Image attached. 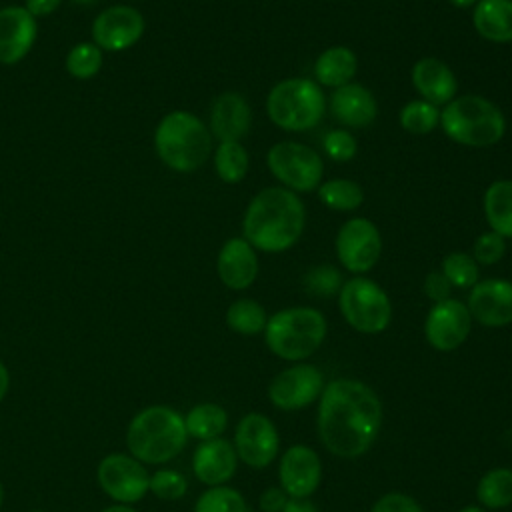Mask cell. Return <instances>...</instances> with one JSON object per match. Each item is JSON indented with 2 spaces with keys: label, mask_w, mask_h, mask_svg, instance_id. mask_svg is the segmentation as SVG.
<instances>
[{
  "label": "cell",
  "mask_w": 512,
  "mask_h": 512,
  "mask_svg": "<svg viewBox=\"0 0 512 512\" xmlns=\"http://www.w3.org/2000/svg\"><path fill=\"white\" fill-rule=\"evenodd\" d=\"M304 224L306 208L298 194L284 186H268L250 200L242 220V238L256 250L278 254L300 240Z\"/></svg>",
  "instance_id": "obj_2"
},
{
  "label": "cell",
  "mask_w": 512,
  "mask_h": 512,
  "mask_svg": "<svg viewBox=\"0 0 512 512\" xmlns=\"http://www.w3.org/2000/svg\"><path fill=\"white\" fill-rule=\"evenodd\" d=\"M192 468L200 482L222 486L236 472V450L228 440H204L192 456Z\"/></svg>",
  "instance_id": "obj_23"
},
{
  "label": "cell",
  "mask_w": 512,
  "mask_h": 512,
  "mask_svg": "<svg viewBox=\"0 0 512 512\" xmlns=\"http://www.w3.org/2000/svg\"><path fill=\"white\" fill-rule=\"evenodd\" d=\"M470 328L472 316L466 304L454 298L436 302L424 320V336L440 352L456 350L468 338Z\"/></svg>",
  "instance_id": "obj_12"
},
{
  "label": "cell",
  "mask_w": 512,
  "mask_h": 512,
  "mask_svg": "<svg viewBox=\"0 0 512 512\" xmlns=\"http://www.w3.org/2000/svg\"><path fill=\"white\" fill-rule=\"evenodd\" d=\"M326 318L310 306L284 308L272 314L264 328V340L278 358L298 362L312 356L326 338Z\"/></svg>",
  "instance_id": "obj_6"
},
{
  "label": "cell",
  "mask_w": 512,
  "mask_h": 512,
  "mask_svg": "<svg viewBox=\"0 0 512 512\" xmlns=\"http://www.w3.org/2000/svg\"><path fill=\"white\" fill-rule=\"evenodd\" d=\"M184 424H186L188 436H194L198 440H214V438H220V434L226 430L228 414L222 406L204 402L194 406L186 414Z\"/></svg>",
  "instance_id": "obj_27"
},
{
  "label": "cell",
  "mask_w": 512,
  "mask_h": 512,
  "mask_svg": "<svg viewBox=\"0 0 512 512\" xmlns=\"http://www.w3.org/2000/svg\"><path fill=\"white\" fill-rule=\"evenodd\" d=\"M282 512H316V506L306 502L304 498H292L286 502Z\"/></svg>",
  "instance_id": "obj_44"
},
{
  "label": "cell",
  "mask_w": 512,
  "mask_h": 512,
  "mask_svg": "<svg viewBox=\"0 0 512 512\" xmlns=\"http://www.w3.org/2000/svg\"><path fill=\"white\" fill-rule=\"evenodd\" d=\"M252 124V110L238 92L220 94L210 110V134L220 142H240Z\"/></svg>",
  "instance_id": "obj_21"
},
{
  "label": "cell",
  "mask_w": 512,
  "mask_h": 512,
  "mask_svg": "<svg viewBox=\"0 0 512 512\" xmlns=\"http://www.w3.org/2000/svg\"><path fill=\"white\" fill-rule=\"evenodd\" d=\"M332 116L348 128H364L376 120L378 104L374 94L356 82L336 88L328 104Z\"/></svg>",
  "instance_id": "obj_22"
},
{
  "label": "cell",
  "mask_w": 512,
  "mask_h": 512,
  "mask_svg": "<svg viewBox=\"0 0 512 512\" xmlns=\"http://www.w3.org/2000/svg\"><path fill=\"white\" fill-rule=\"evenodd\" d=\"M102 490L120 504L138 502L150 486V476L140 460L128 454H108L98 464Z\"/></svg>",
  "instance_id": "obj_11"
},
{
  "label": "cell",
  "mask_w": 512,
  "mask_h": 512,
  "mask_svg": "<svg viewBox=\"0 0 512 512\" xmlns=\"http://www.w3.org/2000/svg\"><path fill=\"white\" fill-rule=\"evenodd\" d=\"M440 128L456 144L486 148L502 140L506 118L492 100L478 94H464L442 106Z\"/></svg>",
  "instance_id": "obj_4"
},
{
  "label": "cell",
  "mask_w": 512,
  "mask_h": 512,
  "mask_svg": "<svg viewBox=\"0 0 512 512\" xmlns=\"http://www.w3.org/2000/svg\"><path fill=\"white\" fill-rule=\"evenodd\" d=\"M482 208L490 230L512 238V180H494L484 192Z\"/></svg>",
  "instance_id": "obj_26"
},
{
  "label": "cell",
  "mask_w": 512,
  "mask_h": 512,
  "mask_svg": "<svg viewBox=\"0 0 512 512\" xmlns=\"http://www.w3.org/2000/svg\"><path fill=\"white\" fill-rule=\"evenodd\" d=\"M382 406L372 388L358 380H334L320 396L318 434L322 444L340 458L364 454L376 440Z\"/></svg>",
  "instance_id": "obj_1"
},
{
  "label": "cell",
  "mask_w": 512,
  "mask_h": 512,
  "mask_svg": "<svg viewBox=\"0 0 512 512\" xmlns=\"http://www.w3.org/2000/svg\"><path fill=\"white\" fill-rule=\"evenodd\" d=\"M318 198L324 206L338 212H352L364 202V190L358 182L350 178L324 180L318 186Z\"/></svg>",
  "instance_id": "obj_28"
},
{
  "label": "cell",
  "mask_w": 512,
  "mask_h": 512,
  "mask_svg": "<svg viewBox=\"0 0 512 512\" xmlns=\"http://www.w3.org/2000/svg\"><path fill=\"white\" fill-rule=\"evenodd\" d=\"M74 2H78V4H90V2H94V0H74Z\"/></svg>",
  "instance_id": "obj_50"
},
{
  "label": "cell",
  "mask_w": 512,
  "mask_h": 512,
  "mask_svg": "<svg viewBox=\"0 0 512 512\" xmlns=\"http://www.w3.org/2000/svg\"><path fill=\"white\" fill-rule=\"evenodd\" d=\"M102 66V52L96 44H78L66 58V68L74 78H90Z\"/></svg>",
  "instance_id": "obj_35"
},
{
  "label": "cell",
  "mask_w": 512,
  "mask_h": 512,
  "mask_svg": "<svg viewBox=\"0 0 512 512\" xmlns=\"http://www.w3.org/2000/svg\"><path fill=\"white\" fill-rule=\"evenodd\" d=\"M450 292H452V284L448 282V278L440 272V270H434L430 272L426 278H424V294L436 304V302H442V300H448L450 298Z\"/></svg>",
  "instance_id": "obj_41"
},
{
  "label": "cell",
  "mask_w": 512,
  "mask_h": 512,
  "mask_svg": "<svg viewBox=\"0 0 512 512\" xmlns=\"http://www.w3.org/2000/svg\"><path fill=\"white\" fill-rule=\"evenodd\" d=\"M194 512H248V506L238 490L212 486L196 500Z\"/></svg>",
  "instance_id": "obj_33"
},
{
  "label": "cell",
  "mask_w": 512,
  "mask_h": 512,
  "mask_svg": "<svg viewBox=\"0 0 512 512\" xmlns=\"http://www.w3.org/2000/svg\"><path fill=\"white\" fill-rule=\"evenodd\" d=\"M60 2L62 0H26V10L32 16H44V14L54 12Z\"/></svg>",
  "instance_id": "obj_43"
},
{
  "label": "cell",
  "mask_w": 512,
  "mask_h": 512,
  "mask_svg": "<svg viewBox=\"0 0 512 512\" xmlns=\"http://www.w3.org/2000/svg\"><path fill=\"white\" fill-rule=\"evenodd\" d=\"M342 276L334 266L328 264H320L316 268H312L306 276H304V288L308 294H314L318 298H326V296H334L340 292L342 288Z\"/></svg>",
  "instance_id": "obj_36"
},
{
  "label": "cell",
  "mask_w": 512,
  "mask_h": 512,
  "mask_svg": "<svg viewBox=\"0 0 512 512\" xmlns=\"http://www.w3.org/2000/svg\"><path fill=\"white\" fill-rule=\"evenodd\" d=\"M476 498L486 508H504L512 504V470L494 468L486 472L478 482Z\"/></svg>",
  "instance_id": "obj_30"
},
{
  "label": "cell",
  "mask_w": 512,
  "mask_h": 512,
  "mask_svg": "<svg viewBox=\"0 0 512 512\" xmlns=\"http://www.w3.org/2000/svg\"><path fill=\"white\" fill-rule=\"evenodd\" d=\"M470 316L488 328L512 322V282L504 278L478 280L468 294Z\"/></svg>",
  "instance_id": "obj_15"
},
{
  "label": "cell",
  "mask_w": 512,
  "mask_h": 512,
  "mask_svg": "<svg viewBox=\"0 0 512 512\" xmlns=\"http://www.w3.org/2000/svg\"><path fill=\"white\" fill-rule=\"evenodd\" d=\"M370 512H422V508L412 496H406L402 492H390L376 500Z\"/></svg>",
  "instance_id": "obj_40"
},
{
  "label": "cell",
  "mask_w": 512,
  "mask_h": 512,
  "mask_svg": "<svg viewBox=\"0 0 512 512\" xmlns=\"http://www.w3.org/2000/svg\"><path fill=\"white\" fill-rule=\"evenodd\" d=\"M326 94L312 78H286L274 84L266 98V112L274 126L286 132H306L326 114Z\"/></svg>",
  "instance_id": "obj_7"
},
{
  "label": "cell",
  "mask_w": 512,
  "mask_h": 512,
  "mask_svg": "<svg viewBox=\"0 0 512 512\" xmlns=\"http://www.w3.org/2000/svg\"><path fill=\"white\" fill-rule=\"evenodd\" d=\"M440 272L456 288H472L478 282V264L468 252H450L442 260Z\"/></svg>",
  "instance_id": "obj_34"
},
{
  "label": "cell",
  "mask_w": 512,
  "mask_h": 512,
  "mask_svg": "<svg viewBox=\"0 0 512 512\" xmlns=\"http://www.w3.org/2000/svg\"><path fill=\"white\" fill-rule=\"evenodd\" d=\"M288 498L286 492L280 488H268L262 496H260V508L264 512H282L286 506Z\"/></svg>",
  "instance_id": "obj_42"
},
{
  "label": "cell",
  "mask_w": 512,
  "mask_h": 512,
  "mask_svg": "<svg viewBox=\"0 0 512 512\" xmlns=\"http://www.w3.org/2000/svg\"><path fill=\"white\" fill-rule=\"evenodd\" d=\"M216 270L230 290H246L258 276L256 248L246 238H230L222 244Z\"/></svg>",
  "instance_id": "obj_18"
},
{
  "label": "cell",
  "mask_w": 512,
  "mask_h": 512,
  "mask_svg": "<svg viewBox=\"0 0 512 512\" xmlns=\"http://www.w3.org/2000/svg\"><path fill=\"white\" fill-rule=\"evenodd\" d=\"M324 376L310 364H296L282 370L268 386L270 402L280 410H300L312 404L322 392Z\"/></svg>",
  "instance_id": "obj_13"
},
{
  "label": "cell",
  "mask_w": 512,
  "mask_h": 512,
  "mask_svg": "<svg viewBox=\"0 0 512 512\" xmlns=\"http://www.w3.org/2000/svg\"><path fill=\"white\" fill-rule=\"evenodd\" d=\"M412 84L422 100L434 106H446L456 98L458 80L452 68L434 56H424L412 66Z\"/></svg>",
  "instance_id": "obj_19"
},
{
  "label": "cell",
  "mask_w": 512,
  "mask_h": 512,
  "mask_svg": "<svg viewBox=\"0 0 512 512\" xmlns=\"http://www.w3.org/2000/svg\"><path fill=\"white\" fill-rule=\"evenodd\" d=\"M338 308L344 320L358 332H384L392 320V302L388 294L370 278L354 276L338 292Z\"/></svg>",
  "instance_id": "obj_8"
},
{
  "label": "cell",
  "mask_w": 512,
  "mask_h": 512,
  "mask_svg": "<svg viewBox=\"0 0 512 512\" xmlns=\"http://www.w3.org/2000/svg\"><path fill=\"white\" fill-rule=\"evenodd\" d=\"M2 502H4V488H2V482H0V508H2Z\"/></svg>",
  "instance_id": "obj_49"
},
{
  "label": "cell",
  "mask_w": 512,
  "mask_h": 512,
  "mask_svg": "<svg viewBox=\"0 0 512 512\" xmlns=\"http://www.w3.org/2000/svg\"><path fill=\"white\" fill-rule=\"evenodd\" d=\"M398 120L408 134L424 136V134H430L440 124V108L422 98L410 100L402 106Z\"/></svg>",
  "instance_id": "obj_32"
},
{
  "label": "cell",
  "mask_w": 512,
  "mask_h": 512,
  "mask_svg": "<svg viewBox=\"0 0 512 512\" xmlns=\"http://www.w3.org/2000/svg\"><path fill=\"white\" fill-rule=\"evenodd\" d=\"M460 512H486V510H482V508H478V506H466V508H462Z\"/></svg>",
  "instance_id": "obj_48"
},
{
  "label": "cell",
  "mask_w": 512,
  "mask_h": 512,
  "mask_svg": "<svg viewBox=\"0 0 512 512\" xmlns=\"http://www.w3.org/2000/svg\"><path fill=\"white\" fill-rule=\"evenodd\" d=\"M250 158L242 142H220L214 154V168L222 182L236 184L248 174Z\"/></svg>",
  "instance_id": "obj_31"
},
{
  "label": "cell",
  "mask_w": 512,
  "mask_h": 512,
  "mask_svg": "<svg viewBox=\"0 0 512 512\" xmlns=\"http://www.w3.org/2000/svg\"><path fill=\"white\" fill-rule=\"evenodd\" d=\"M36 38L34 16L20 6L0 10V62L14 64L22 60Z\"/></svg>",
  "instance_id": "obj_20"
},
{
  "label": "cell",
  "mask_w": 512,
  "mask_h": 512,
  "mask_svg": "<svg viewBox=\"0 0 512 512\" xmlns=\"http://www.w3.org/2000/svg\"><path fill=\"white\" fill-rule=\"evenodd\" d=\"M320 476H322L320 458L312 448L304 444H296L282 454L280 484L290 498L310 496L318 488Z\"/></svg>",
  "instance_id": "obj_17"
},
{
  "label": "cell",
  "mask_w": 512,
  "mask_h": 512,
  "mask_svg": "<svg viewBox=\"0 0 512 512\" xmlns=\"http://www.w3.org/2000/svg\"><path fill=\"white\" fill-rule=\"evenodd\" d=\"M154 146L168 168L176 172H194L206 162L212 150V134L198 116L176 110L160 120L154 134Z\"/></svg>",
  "instance_id": "obj_5"
},
{
  "label": "cell",
  "mask_w": 512,
  "mask_h": 512,
  "mask_svg": "<svg viewBox=\"0 0 512 512\" xmlns=\"http://www.w3.org/2000/svg\"><path fill=\"white\" fill-rule=\"evenodd\" d=\"M102 512H136L134 508H130L128 504H116V506H108Z\"/></svg>",
  "instance_id": "obj_46"
},
{
  "label": "cell",
  "mask_w": 512,
  "mask_h": 512,
  "mask_svg": "<svg viewBox=\"0 0 512 512\" xmlns=\"http://www.w3.org/2000/svg\"><path fill=\"white\" fill-rule=\"evenodd\" d=\"M472 24L484 40L512 44V0H478L472 8Z\"/></svg>",
  "instance_id": "obj_24"
},
{
  "label": "cell",
  "mask_w": 512,
  "mask_h": 512,
  "mask_svg": "<svg viewBox=\"0 0 512 512\" xmlns=\"http://www.w3.org/2000/svg\"><path fill=\"white\" fill-rule=\"evenodd\" d=\"M280 448V438L276 426L262 414L250 412L246 414L234 434V450L240 460L252 468L268 466Z\"/></svg>",
  "instance_id": "obj_14"
},
{
  "label": "cell",
  "mask_w": 512,
  "mask_h": 512,
  "mask_svg": "<svg viewBox=\"0 0 512 512\" xmlns=\"http://www.w3.org/2000/svg\"><path fill=\"white\" fill-rule=\"evenodd\" d=\"M454 8H472L478 0H448Z\"/></svg>",
  "instance_id": "obj_47"
},
{
  "label": "cell",
  "mask_w": 512,
  "mask_h": 512,
  "mask_svg": "<svg viewBox=\"0 0 512 512\" xmlns=\"http://www.w3.org/2000/svg\"><path fill=\"white\" fill-rule=\"evenodd\" d=\"M506 254V238H502L496 232H482L472 246V258L476 260V264H484V266H492L496 262H500Z\"/></svg>",
  "instance_id": "obj_38"
},
{
  "label": "cell",
  "mask_w": 512,
  "mask_h": 512,
  "mask_svg": "<svg viewBox=\"0 0 512 512\" xmlns=\"http://www.w3.org/2000/svg\"><path fill=\"white\" fill-rule=\"evenodd\" d=\"M358 70V58L348 46H330L314 60V82L326 88L350 84Z\"/></svg>",
  "instance_id": "obj_25"
},
{
  "label": "cell",
  "mask_w": 512,
  "mask_h": 512,
  "mask_svg": "<svg viewBox=\"0 0 512 512\" xmlns=\"http://www.w3.org/2000/svg\"><path fill=\"white\" fill-rule=\"evenodd\" d=\"M34 512H42V510H34Z\"/></svg>",
  "instance_id": "obj_51"
},
{
  "label": "cell",
  "mask_w": 512,
  "mask_h": 512,
  "mask_svg": "<svg viewBox=\"0 0 512 512\" xmlns=\"http://www.w3.org/2000/svg\"><path fill=\"white\" fill-rule=\"evenodd\" d=\"M8 384H10L8 370H6V366L0 362V402H2V398L6 396V392H8Z\"/></svg>",
  "instance_id": "obj_45"
},
{
  "label": "cell",
  "mask_w": 512,
  "mask_h": 512,
  "mask_svg": "<svg viewBox=\"0 0 512 512\" xmlns=\"http://www.w3.org/2000/svg\"><path fill=\"white\" fill-rule=\"evenodd\" d=\"M148 490L160 500H178L186 494L188 482L176 470H158L150 476Z\"/></svg>",
  "instance_id": "obj_37"
},
{
  "label": "cell",
  "mask_w": 512,
  "mask_h": 512,
  "mask_svg": "<svg viewBox=\"0 0 512 512\" xmlns=\"http://www.w3.org/2000/svg\"><path fill=\"white\" fill-rule=\"evenodd\" d=\"M186 440L188 432L182 414L168 406L140 410L126 430L130 454L146 464H162L176 458L186 446Z\"/></svg>",
  "instance_id": "obj_3"
},
{
  "label": "cell",
  "mask_w": 512,
  "mask_h": 512,
  "mask_svg": "<svg viewBox=\"0 0 512 512\" xmlns=\"http://www.w3.org/2000/svg\"><path fill=\"white\" fill-rule=\"evenodd\" d=\"M268 316L266 310L250 298H240L232 302L226 310V324L230 330L244 334V336H254L266 328Z\"/></svg>",
  "instance_id": "obj_29"
},
{
  "label": "cell",
  "mask_w": 512,
  "mask_h": 512,
  "mask_svg": "<svg viewBox=\"0 0 512 512\" xmlns=\"http://www.w3.org/2000/svg\"><path fill=\"white\" fill-rule=\"evenodd\" d=\"M266 164L272 176L292 192H312L322 184L324 160L302 142H276L266 154Z\"/></svg>",
  "instance_id": "obj_9"
},
{
  "label": "cell",
  "mask_w": 512,
  "mask_h": 512,
  "mask_svg": "<svg viewBox=\"0 0 512 512\" xmlns=\"http://www.w3.org/2000/svg\"><path fill=\"white\" fill-rule=\"evenodd\" d=\"M322 146H324V152L328 154V158H332L334 162H348L358 152L356 138L348 130H344V128L330 130L324 136Z\"/></svg>",
  "instance_id": "obj_39"
},
{
  "label": "cell",
  "mask_w": 512,
  "mask_h": 512,
  "mask_svg": "<svg viewBox=\"0 0 512 512\" xmlns=\"http://www.w3.org/2000/svg\"><path fill=\"white\" fill-rule=\"evenodd\" d=\"M382 252V236L378 226L368 218L346 220L336 234L338 262L352 274L372 270Z\"/></svg>",
  "instance_id": "obj_10"
},
{
  "label": "cell",
  "mask_w": 512,
  "mask_h": 512,
  "mask_svg": "<svg viewBox=\"0 0 512 512\" xmlns=\"http://www.w3.org/2000/svg\"><path fill=\"white\" fill-rule=\"evenodd\" d=\"M144 18L130 6H112L100 12L92 24L94 42L104 50H124L140 40Z\"/></svg>",
  "instance_id": "obj_16"
}]
</instances>
